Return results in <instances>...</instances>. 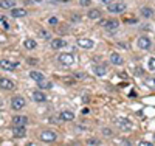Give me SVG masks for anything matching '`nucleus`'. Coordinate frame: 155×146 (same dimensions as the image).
I'll return each mask as SVG.
<instances>
[{"label": "nucleus", "mask_w": 155, "mask_h": 146, "mask_svg": "<svg viewBox=\"0 0 155 146\" xmlns=\"http://www.w3.org/2000/svg\"><path fill=\"white\" fill-rule=\"evenodd\" d=\"M34 2H37V3H41V2H44V0H34Z\"/></svg>", "instance_id": "obj_38"}, {"label": "nucleus", "mask_w": 155, "mask_h": 146, "mask_svg": "<svg viewBox=\"0 0 155 146\" xmlns=\"http://www.w3.org/2000/svg\"><path fill=\"white\" fill-rule=\"evenodd\" d=\"M110 62L112 64H115V65H123L124 64V58L120 55V53H112V55H110Z\"/></svg>", "instance_id": "obj_13"}, {"label": "nucleus", "mask_w": 155, "mask_h": 146, "mask_svg": "<svg viewBox=\"0 0 155 146\" xmlns=\"http://www.w3.org/2000/svg\"><path fill=\"white\" fill-rule=\"evenodd\" d=\"M37 87L41 89V90H45V89H51L53 87V83L48 81V79H41V81H37Z\"/></svg>", "instance_id": "obj_20"}, {"label": "nucleus", "mask_w": 155, "mask_h": 146, "mask_svg": "<svg viewBox=\"0 0 155 146\" xmlns=\"http://www.w3.org/2000/svg\"><path fill=\"white\" fill-rule=\"evenodd\" d=\"M85 143H87L88 146H99V144H101V140H99V138H88Z\"/></svg>", "instance_id": "obj_25"}, {"label": "nucleus", "mask_w": 155, "mask_h": 146, "mask_svg": "<svg viewBox=\"0 0 155 146\" xmlns=\"http://www.w3.org/2000/svg\"><path fill=\"white\" fill-rule=\"evenodd\" d=\"M115 124L118 126L121 131H132V129H134L132 121H130V120H127L126 117H118V118L115 120Z\"/></svg>", "instance_id": "obj_1"}, {"label": "nucleus", "mask_w": 155, "mask_h": 146, "mask_svg": "<svg viewBox=\"0 0 155 146\" xmlns=\"http://www.w3.org/2000/svg\"><path fill=\"white\" fill-rule=\"evenodd\" d=\"M93 73L96 75V76H104L106 73H107V67L104 64H101V65H95L93 67Z\"/></svg>", "instance_id": "obj_18"}, {"label": "nucleus", "mask_w": 155, "mask_h": 146, "mask_svg": "<svg viewBox=\"0 0 155 146\" xmlns=\"http://www.w3.org/2000/svg\"><path fill=\"white\" fill-rule=\"evenodd\" d=\"M0 89L3 90H12L14 89V83L8 78H0Z\"/></svg>", "instance_id": "obj_11"}, {"label": "nucleus", "mask_w": 155, "mask_h": 146, "mask_svg": "<svg viewBox=\"0 0 155 146\" xmlns=\"http://www.w3.org/2000/svg\"><path fill=\"white\" fill-rule=\"evenodd\" d=\"M30 78L33 79V81H36V83H37V81H41V79H44L45 76H44L41 72H36V70H33V72H30Z\"/></svg>", "instance_id": "obj_23"}, {"label": "nucleus", "mask_w": 155, "mask_h": 146, "mask_svg": "<svg viewBox=\"0 0 155 146\" xmlns=\"http://www.w3.org/2000/svg\"><path fill=\"white\" fill-rule=\"evenodd\" d=\"M41 140L44 143H54L58 140V135H56V132L54 131H50V129H45L41 132Z\"/></svg>", "instance_id": "obj_3"}, {"label": "nucleus", "mask_w": 155, "mask_h": 146, "mask_svg": "<svg viewBox=\"0 0 155 146\" xmlns=\"http://www.w3.org/2000/svg\"><path fill=\"white\" fill-rule=\"evenodd\" d=\"M137 44H138V47H140L141 50H149V48L152 47V41H150L147 36H140L138 41H137Z\"/></svg>", "instance_id": "obj_8"}, {"label": "nucleus", "mask_w": 155, "mask_h": 146, "mask_svg": "<svg viewBox=\"0 0 155 146\" xmlns=\"http://www.w3.org/2000/svg\"><path fill=\"white\" fill-rule=\"evenodd\" d=\"M78 45H79L81 48H85V50H92L95 47V41H92V39H87V37H81L78 39Z\"/></svg>", "instance_id": "obj_9"}, {"label": "nucleus", "mask_w": 155, "mask_h": 146, "mask_svg": "<svg viewBox=\"0 0 155 146\" xmlns=\"http://www.w3.org/2000/svg\"><path fill=\"white\" fill-rule=\"evenodd\" d=\"M140 14L143 17H146V19H150V17H153V9L149 8V6H143L140 9Z\"/></svg>", "instance_id": "obj_19"}, {"label": "nucleus", "mask_w": 155, "mask_h": 146, "mask_svg": "<svg viewBox=\"0 0 155 146\" xmlns=\"http://www.w3.org/2000/svg\"><path fill=\"white\" fill-rule=\"evenodd\" d=\"M23 45H25V48H28V50H34L37 47V42L33 41V39H27V41L23 42Z\"/></svg>", "instance_id": "obj_24"}, {"label": "nucleus", "mask_w": 155, "mask_h": 146, "mask_svg": "<svg viewBox=\"0 0 155 146\" xmlns=\"http://www.w3.org/2000/svg\"><path fill=\"white\" fill-rule=\"evenodd\" d=\"M87 16H88V19H92V20H98L101 17V11L99 9H90Z\"/></svg>", "instance_id": "obj_22"}, {"label": "nucleus", "mask_w": 155, "mask_h": 146, "mask_svg": "<svg viewBox=\"0 0 155 146\" xmlns=\"http://www.w3.org/2000/svg\"><path fill=\"white\" fill-rule=\"evenodd\" d=\"M25 104H27V101H25L23 97H19V95H17V97H12V98H11V107L14 109V110L23 109Z\"/></svg>", "instance_id": "obj_6"}, {"label": "nucleus", "mask_w": 155, "mask_h": 146, "mask_svg": "<svg viewBox=\"0 0 155 146\" xmlns=\"http://www.w3.org/2000/svg\"><path fill=\"white\" fill-rule=\"evenodd\" d=\"M102 134H104V135H107V137H110V135L113 134V132H112V129H109V127H104V129H102Z\"/></svg>", "instance_id": "obj_30"}, {"label": "nucleus", "mask_w": 155, "mask_h": 146, "mask_svg": "<svg viewBox=\"0 0 155 146\" xmlns=\"http://www.w3.org/2000/svg\"><path fill=\"white\" fill-rule=\"evenodd\" d=\"M76 129H78V131H87V126H85V124H78Z\"/></svg>", "instance_id": "obj_34"}, {"label": "nucleus", "mask_w": 155, "mask_h": 146, "mask_svg": "<svg viewBox=\"0 0 155 146\" xmlns=\"http://www.w3.org/2000/svg\"><path fill=\"white\" fill-rule=\"evenodd\" d=\"M0 67L6 72H12L19 67V62H14V61H9V59H2L0 61Z\"/></svg>", "instance_id": "obj_7"}, {"label": "nucleus", "mask_w": 155, "mask_h": 146, "mask_svg": "<svg viewBox=\"0 0 155 146\" xmlns=\"http://www.w3.org/2000/svg\"><path fill=\"white\" fill-rule=\"evenodd\" d=\"M140 146H152V141H146V140H143V141H140Z\"/></svg>", "instance_id": "obj_33"}, {"label": "nucleus", "mask_w": 155, "mask_h": 146, "mask_svg": "<svg viewBox=\"0 0 155 146\" xmlns=\"http://www.w3.org/2000/svg\"><path fill=\"white\" fill-rule=\"evenodd\" d=\"M146 84H147L150 89H155V78H152V79H146Z\"/></svg>", "instance_id": "obj_28"}, {"label": "nucleus", "mask_w": 155, "mask_h": 146, "mask_svg": "<svg viewBox=\"0 0 155 146\" xmlns=\"http://www.w3.org/2000/svg\"><path fill=\"white\" fill-rule=\"evenodd\" d=\"M11 16L12 17H25L27 16V9L25 8H12L11 9Z\"/></svg>", "instance_id": "obj_17"}, {"label": "nucleus", "mask_w": 155, "mask_h": 146, "mask_svg": "<svg viewBox=\"0 0 155 146\" xmlns=\"http://www.w3.org/2000/svg\"><path fill=\"white\" fill-rule=\"evenodd\" d=\"M48 23L50 25H58V17H50L48 19Z\"/></svg>", "instance_id": "obj_31"}, {"label": "nucleus", "mask_w": 155, "mask_h": 146, "mask_svg": "<svg viewBox=\"0 0 155 146\" xmlns=\"http://www.w3.org/2000/svg\"><path fill=\"white\" fill-rule=\"evenodd\" d=\"M39 36H41V37H44V39H48V37H50L48 31H45V30H41V31H39Z\"/></svg>", "instance_id": "obj_29"}, {"label": "nucleus", "mask_w": 155, "mask_h": 146, "mask_svg": "<svg viewBox=\"0 0 155 146\" xmlns=\"http://www.w3.org/2000/svg\"><path fill=\"white\" fill-rule=\"evenodd\" d=\"M101 25L104 26V28L107 31H116L120 28V20H116V19H109V20H102Z\"/></svg>", "instance_id": "obj_5"}, {"label": "nucleus", "mask_w": 155, "mask_h": 146, "mask_svg": "<svg viewBox=\"0 0 155 146\" xmlns=\"http://www.w3.org/2000/svg\"><path fill=\"white\" fill-rule=\"evenodd\" d=\"M12 123H14V126H27L28 118L25 115H16V117H12Z\"/></svg>", "instance_id": "obj_10"}, {"label": "nucleus", "mask_w": 155, "mask_h": 146, "mask_svg": "<svg viewBox=\"0 0 155 146\" xmlns=\"http://www.w3.org/2000/svg\"><path fill=\"white\" fill-rule=\"evenodd\" d=\"M33 98H34V101H37V103H44V101H47V97H45V93L39 89V90H36V92H33Z\"/></svg>", "instance_id": "obj_16"}, {"label": "nucleus", "mask_w": 155, "mask_h": 146, "mask_svg": "<svg viewBox=\"0 0 155 146\" xmlns=\"http://www.w3.org/2000/svg\"><path fill=\"white\" fill-rule=\"evenodd\" d=\"M0 106H3V100L2 98H0Z\"/></svg>", "instance_id": "obj_37"}, {"label": "nucleus", "mask_w": 155, "mask_h": 146, "mask_svg": "<svg viewBox=\"0 0 155 146\" xmlns=\"http://www.w3.org/2000/svg\"><path fill=\"white\" fill-rule=\"evenodd\" d=\"M59 117H61L62 121H73V120H74V114H73L71 110H62V112L59 114Z\"/></svg>", "instance_id": "obj_15"}, {"label": "nucleus", "mask_w": 155, "mask_h": 146, "mask_svg": "<svg viewBox=\"0 0 155 146\" xmlns=\"http://www.w3.org/2000/svg\"><path fill=\"white\" fill-rule=\"evenodd\" d=\"M147 65H149V70H150V72H155V58H150Z\"/></svg>", "instance_id": "obj_27"}, {"label": "nucleus", "mask_w": 155, "mask_h": 146, "mask_svg": "<svg viewBox=\"0 0 155 146\" xmlns=\"http://www.w3.org/2000/svg\"><path fill=\"white\" fill-rule=\"evenodd\" d=\"M58 61H59V64L68 67V65L74 64V56L71 55V53H61V55L58 56Z\"/></svg>", "instance_id": "obj_4"}, {"label": "nucleus", "mask_w": 155, "mask_h": 146, "mask_svg": "<svg viewBox=\"0 0 155 146\" xmlns=\"http://www.w3.org/2000/svg\"><path fill=\"white\" fill-rule=\"evenodd\" d=\"M16 6V3L12 2V0H2V2H0V8L2 9H12Z\"/></svg>", "instance_id": "obj_21"}, {"label": "nucleus", "mask_w": 155, "mask_h": 146, "mask_svg": "<svg viewBox=\"0 0 155 146\" xmlns=\"http://www.w3.org/2000/svg\"><path fill=\"white\" fill-rule=\"evenodd\" d=\"M102 2H106V3H107V5H109V3H110V2H112V0H102Z\"/></svg>", "instance_id": "obj_35"}, {"label": "nucleus", "mask_w": 155, "mask_h": 146, "mask_svg": "<svg viewBox=\"0 0 155 146\" xmlns=\"http://www.w3.org/2000/svg\"><path fill=\"white\" fill-rule=\"evenodd\" d=\"M0 22H3V16L2 14H0Z\"/></svg>", "instance_id": "obj_36"}, {"label": "nucleus", "mask_w": 155, "mask_h": 146, "mask_svg": "<svg viewBox=\"0 0 155 146\" xmlns=\"http://www.w3.org/2000/svg\"><path fill=\"white\" fill-rule=\"evenodd\" d=\"M59 2H68V0H59Z\"/></svg>", "instance_id": "obj_39"}, {"label": "nucleus", "mask_w": 155, "mask_h": 146, "mask_svg": "<svg viewBox=\"0 0 155 146\" xmlns=\"http://www.w3.org/2000/svg\"><path fill=\"white\" fill-rule=\"evenodd\" d=\"M127 8V5L124 2H110L107 5V11L109 12H115V14H118V12H124Z\"/></svg>", "instance_id": "obj_2"}, {"label": "nucleus", "mask_w": 155, "mask_h": 146, "mask_svg": "<svg viewBox=\"0 0 155 146\" xmlns=\"http://www.w3.org/2000/svg\"><path fill=\"white\" fill-rule=\"evenodd\" d=\"M73 76H74V78H78V79H85V78H87V75H85V73H82V72H74V73H73Z\"/></svg>", "instance_id": "obj_26"}, {"label": "nucleus", "mask_w": 155, "mask_h": 146, "mask_svg": "<svg viewBox=\"0 0 155 146\" xmlns=\"http://www.w3.org/2000/svg\"><path fill=\"white\" fill-rule=\"evenodd\" d=\"M65 41H64L62 37H56V39H53V41H51V48L53 50H61V48H64L65 47Z\"/></svg>", "instance_id": "obj_12"}, {"label": "nucleus", "mask_w": 155, "mask_h": 146, "mask_svg": "<svg viewBox=\"0 0 155 146\" xmlns=\"http://www.w3.org/2000/svg\"><path fill=\"white\" fill-rule=\"evenodd\" d=\"M92 3V0H81V6H88Z\"/></svg>", "instance_id": "obj_32"}, {"label": "nucleus", "mask_w": 155, "mask_h": 146, "mask_svg": "<svg viewBox=\"0 0 155 146\" xmlns=\"http://www.w3.org/2000/svg\"><path fill=\"white\" fill-rule=\"evenodd\" d=\"M12 135L16 138H22V137L27 135V129H25V126H16L14 131H12Z\"/></svg>", "instance_id": "obj_14"}]
</instances>
